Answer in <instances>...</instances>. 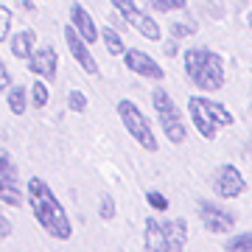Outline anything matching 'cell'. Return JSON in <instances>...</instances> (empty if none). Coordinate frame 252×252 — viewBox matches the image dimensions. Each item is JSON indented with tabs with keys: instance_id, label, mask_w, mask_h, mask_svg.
Instances as JSON below:
<instances>
[{
	"instance_id": "1",
	"label": "cell",
	"mask_w": 252,
	"mask_h": 252,
	"mask_svg": "<svg viewBox=\"0 0 252 252\" xmlns=\"http://www.w3.org/2000/svg\"><path fill=\"white\" fill-rule=\"evenodd\" d=\"M26 193H28V207H31L34 219L42 224V230L51 238H56V241H67L73 235V224L67 219V213H64L62 202L56 199L54 190L48 188V182L39 180V177H31Z\"/></svg>"
},
{
	"instance_id": "2",
	"label": "cell",
	"mask_w": 252,
	"mask_h": 252,
	"mask_svg": "<svg viewBox=\"0 0 252 252\" xmlns=\"http://www.w3.org/2000/svg\"><path fill=\"white\" fill-rule=\"evenodd\" d=\"M185 73L199 90L216 93L224 87V62L210 48H188L185 51Z\"/></svg>"
},
{
	"instance_id": "3",
	"label": "cell",
	"mask_w": 252,
	"mask_h": 252,
	"mask_svg": "<svg viewBox=\"0 0 252 252\" xmlns=\"http://www.w3.org/2000/svg\"><path fill=\"white\" fill-rule=\"evenodd\" d=\"M188 112H190L193 126H196V132L205 140H213L221 126H230L235 121L233 112H227L224 104H219L213 98H202V95H190L188 98Z\"/></svg>"
},
{
	"instance_id": "4",
	"label": "cell",
	"mask_w": 252,
	"mask_h": 252,
	"mask_svg": "<svg viewBox=\"0 0 252 252\" xmlns=\"http://www.w3.org/2000/svg\"><path fill=\"white\" fill-rule=\"evenodd\" d=\"M152 104H154V109H157L160 126H162V132L168 135V140H171V143H182L185 135H188V129H185V124H182L180 109H177L174 98L168 95V90L157 87V90L152 93Z\"/></svg>"
},
{
	"instance_id": "5",
	"label": "cell",
	"mask_w": 252,
	"mask_h": 252,
	"mask_svg": "<svg viewBox=\"0 0 252 252\" xmlns=\"http://www.w3.org/2000/svg\"><path fill=\"white\" fill-rule=\"evenodd\" d=\"M118 115L124 121V129L143 146L146 152H157V137L152 135V124H149L146 112H140V107L135 101H121L118 104Z\"/></svg>"
},
{
	"instance_id": "6",
	"label": "cell",
	"mask_w": 252,
	"mask_h": 252,
	"mask_svg": "<svg viewBox=\"0 0 252 252\" xmlns=\"http://www.w3.org/2000/svg\"><path fill=\"white\" fill-rule=\"evenodd\" d=\"M112 9L124 17V23L135 28L137 34H143L146 39H152V42H160V26L154 23V17H149L146 11H140L135 6V0H112Z\"/></svg>"
},
{
	"instance_id": "7",
	"label": "cell",
	"mask_w": 252,
	"mask_h": 252,
	"mask_svg": "<svg viewBox=\"0 0 252 252\" xmlns=\"http://www.w3.org/2000/svg\"><path fill=\"white\" fill-rule=\"evenodd\" d=\"M0 202H6V205H11V207L23 205L17 165H14V160H11V154L6 152V149H0Z\"/></svg>"
},
{
	"instance_id": "8",
	"label": "cell",
	"mask_w": 252,
	"mask_h": 252,
	"mask_svg": "<svg viewBox=\"0 0 252 252\" xmlns=\"http://www.w3.org/2000/svg\"><path fill=\"white\" fill-rule=\"evenodd\" d=\"M210 185H213V190H216L219 199H235L241 196L244 190H247V180H244V174L235 168V165H219L216 171H213V177H210Z\"/></svg>"
},
{
	"instance_id": "9",
	"label": "cell",
	"mask_w": 252,
	"mask_h": 252,
	"mask_svg": "<svg viewBox=\"0 0 252 252\" xmlns=\"http://www.w3.org/2000/svg\"><path fill=\"white\" fill-rule=\"evenodd\" d=\"M199 219H202L207 233H213V235L230 233L235 224V216L227 207L216 205V202H207V199H199Z\"/></svg>"
},
{
	"instance_id": "10",
	"label": "cell",
	"mask_w": 252,
	"mask_h": 252,
	"mask_svg": "<svg viewBox=\"0 0 252 252\" xmlns=\"http://www.w3.org/2000/svg\"><path fill=\"white\" fill-rule=\"evenodd\" d=\"M64 42H67V48H70V56L76 59V62H79L81 70L90 73V76H95V73H98V62L93 59L90 48H87L90 42H87V39H84V36H81L73 26L64 28Z\"/></svg>"
},
{
	"instance_id": "11",
	"label": "cell",
	"mask_w": 252,
	"mask_h": 252,
	"mask_svg": "<svg viewBox=\"0 0 252 252\" xmlns=\"http://www.w3.org/2000/svg\"><path fill=\"white\" fill-rule=\"evenodd\" d=\"M124 62H126V67H129V70L137 73V76H143V79L160 81L162 76H165V70H162L160 64L154 62L149 54L137 51V48H129V51H124Z\"/></svg>"
},
{
	"instance_id": "12",
	"label": "cell",
	"mask_w": 252,
	"mask_h": 252,
	"mask_svg": "<svg viewBox=\"0 0 252 252\" xmlns=\"http://www.w3.org/2000/svg\"><path fill=\"white\" fill-rule=\"evenodd\" d=\"M28 67H31V73H36L39 79L56 81L59 56H56V51H54L51 45H42V48H36L34 54H31V59H28Z\"/></svg>"
},
{
	"instance_id": "13",
	"label": "cell",
	"mask_w": 252,
	"mask_h": 252,
	"mask_svg": "<svg viewBox=\"0 0 252 252\" xmlns=\"http://www.w3.org/2000/svg\"><path fill=\"white\" fill-rule=\"evenodd\" d=\"M162 238H165V252L185 250V244H188V224H185V219L162 221Z\"/></svg>"
},
{
	"instance_id": "14",
	"label": "cell",
	"mask_w": 252,
	"mask_h": 252,
	"mask_svg": "<svg viewBox=\"0 0 252 252\" xmlns=\"http://www.w3.org/2000/svg\"><path fill=\"white\" fill-rule=\"evenodd\" d=\"M70 23H73V28L79 31L87 42H98V36H101V31H98V26L93 23V17L87 14V9L84 6H70Z\"/></svg>"
},
{
	"instance_id": "15",
	"label": "cell",
	"mask_w": 252,
	"mask_h": 252,
	"mask_svg": "<svg viewBox=\"0 0 252 252\" xmlns=\"http://www.w3.org/2000/svg\"><path fill=\"white\" fill-rule=\"evenodd\" d=\"M143 244H146L149 252H165V238H162V221L160 219H146Z\"/></svg>"
},
{
	"instance_id": "16",
	"label": "cell",
	"mask_w": 252,
	"mask_h": 252,
	"mask_svg": "<svg viewBox=\"0 0 252 252\" xmlns=\"http://www.w3.org/2000/svg\"><path fill=\"white\" fill-rule=\"evenodd\" d=\"M34 45H36V34L31 31V28H26V31H20V34L11 36V54L17 56V59H31V54H34Z\"/></svg>"
},
{
	"instance_id": "17",
	"label": "cell",
	"mask_w": 252,
	"mask_h": 252,
	"mask_svg": "<svg viewBox=\"0 0 252 252\" xmlns=\"http://www.w3.org/2000/svg\"><path fill=\"white\" fill-rule=\"evenodd\" d=\"M101 39H104V45H107V51H109L112 56H121V54L126 51V48H124V39H121V34H118L115 28H109V26L101 28Z\"/></svg>"
},
{
	"instance_id": "18",
	"label": "cell",
	"mask_w": 252,
	"mask_h": 252,
	"mask_svg": "<svg viewBox=\"0 0 252 252\" xmlns=\"http://www.w3.org/2000/svg\"><path fill=\"white\" fill-rule=\"evenodd\" d=\"M28 107V87H11L9 90V109L14 115H23Z\"/></svg>"
},
{
	"instance_id": "19",
	"label": "cell",
	"mask_w": 252,
	"mask_h": 252,
	"mask_svg": "<svg viewBox=\"0 0 252 252\" xmlns=\"http://www.w3.org/2000/svg\"><path fill=\"white\" fill-rule=\"evenodd\" d=\"M227 252H252V233H244V235H235L224 244Z\"/></svg>"
},
{
	"instance_id": "20",
	"label": "cell",
	"mask_w": 252,
	"mask_h": 252,
	"mask_svg": "<svg viewBox=\"0 0 252 252\" xmlns=\"http://www.w3.org/2000/svg\"><path fill=\"white\" fill-rule=\"evenodd\" d=\"M28 90H31V101H34L36 109H42L48 104V84H45V79L34 81V87H28Z\"/></svg>"
},
{
	"instance_id": "21",
	"label": "cell",
	"mask_w": 252,
	"mask_h": 252,
	"mask_svg": "<svg viewBox=\"0 0 252 252\" xmlns=\"http://www.w3.org/2000/svg\"><path fill=\"white\" fill-rule=\"evenodd\" d=\"M149 6L157 11H180L188 6V0H149Z\"/></svg>"
},
{
	"instance_id": "22",
	"label": "cell",
	"mask_w": 252,
	"mask_h": 252,
	"mask_svg": "<svg viewBox=\"0 0 252 252\" xmlns=\"http://www.w3.org/2000/svg\"><path fill=\"white\" fill-rule=\"evenodd\" d=\"M67 107H70V112H84V109H87V98H84V93L73 90L70 95H67Z\"/></svg>"
},
{
	"instance_id": "23",
	"label": "cell",
	"mask_w": 252,
	"mask_h": 252,
	"mask_svg": "<svg viewBox=\"0 0 252 252\" xmlns=\"http://www.w3.org/2000/svg\"><path fill=\"white\" fill-rule=\"evenodd\" d=\"M9 28H11V9L0 6V42L9 39Z\"/></svg>"
},
{
	"instance_id": "24",
	"label": "cell",
	"mask_w": 252,
	"mask_h": 252,
	"mask_svg": "<svg viewBox=\"0 0 252 252\" xmlns=\"http://www.w3.org/2000/svg\"><path fill=\"white\" fill-rule=\"evenodd\" d=\"M146 202H149L154 210H168V199L162 196L160 190H149V193H146Z\"/></svg>"
},
{
	"instance_id": "25",
	"label": "cell",
	"mask_w": 252,
	"mask_h": 252,
	"mask_svg": "<svg viewBox=\"0 0 252 252\" xmlns=\"http://www.w3.org/2000/svg\"><path fill=\"white\" fill-rule=\"evenodd\" d=\"M171 34L174 36H190V34H196V23H174Z\"/></svg>"
},
{
	"instance_id": "26",
	"label": "cell",
	"mask_w": 252,
	"mask_h": 252,
	"mask_svg": "<svg viewBox=\"0 0 252 252\" xmlns=\"http://www.w3.org/2000/svg\"><path fill=\"white\" fill-rule=\"evenodd\" d=\"M98 213H101V219H112L115 216V202H112V196H101Z\"/></svg>"
},
{
	"instance_id": "27",
	"label": "cell",
	"mask_w": 252,
	"mask_h": 252,
	"mask_svg": "<svg viewBox=\"0 0 252 252\" xmlns=\"http://www.w3.org/2000/svg\"><path fill=\"white\" fill-rule=\"evenodd\" d=\"M11 87V73H9V67L0 62V90H9Z\"/></svg>"
},
{
	"instance_id": "28",
	"label": "cell",
	"mask_w": 252,
	"mask_h": 252,
	"mask_svg": "<svg viewBox=\"0 0 252 252\" xmlns=\"http://www.w3.org/2000/svg\"><path fill=\"white\" fill-rule=\"evenodd\" d=\"M9 235H11V221L0 213V241H3V238H9Z\"/></svg>"
},
{
	"instance_id": "29",
	"label": "cell",
	"mask_w": 252,
	"mask_h": 252,
	"mask_svg": "<svg viewBox=\"0 0 252 252\" xmlns=\"http://www.w3.org/2000/svg\"><path fill=\"white\" fill-rule=\"evenodd\" d=\"M162 51H165V56H174V54H177V42H174V39H171V42H165Z\"/></svg>"
},
{
	"instance_id": "30",
	"label": "cell",
	"mask_w": 252,
	"mask_h": 252,
	"mask_svg": "<svg viewBox=\"0 0 252 252\" xmlns=\"http://www.w3.org/2000/svg\"><path fill=\"white\" fill-rule=\"evenodd\" d=\"M109 23H112V26H115V28H126V26H124V23H121V20H118V17H109Z\"/></svg>"
},
{
	"instance_id": "31",
	"label": "cell",
	"mask_w": 252,
	"mask_h": 252,
	"mask_svg": "<svg viewBox=\"0 0 252 252\" xmlns=\"http://www.w3.org/2000/svg\"><path fill=\"white\" fill-rule=\"evenodd\" d=\"M250 28H252V14H250Z\"/></svg>"
},
{
	"instance_id": "32",
	"label": "cell",
	"mask_w": 252,
	"mask_h": 252,
	"mask_svg": "<svg viewBox=\"0 0 252 252\" xmlns=\"http://www.w3.org/2000/svg\"><path fill=\"white\" fill-rule=\"evenodd\" d=\"M250 112H252V104H250Z\"/></svg>"
}]
</instances>
